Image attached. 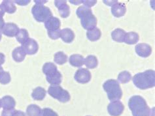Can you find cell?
I'll return each instance as SVG.
<instances>
[{
	"label": "cell",
	"mask_w": 155,
	"mask_h": 116,
	"mask_svg": "<svg viewBox=\"0 0 155 116\" xmlns=\"http://www.w3.org/2000/svg\"><path fill=\"white\" fill-rule=\"evenodd\" d=\"M81 23L84 30L89 31L96 27L97 19L92 13H91L81 18Z\"/></svg>",
	"instance_id": "cell-6"
},
{
	"label": "cell",
	"mask_w": 155,
	"mask_h": 116,
	"mask_svg": "<svg viewBox=\"0 0 155 116\" xmlns=\"http://www.w3.org/2000/svg\"><path fill=\"white\" fill-rule=\"evenodd\" d=\"M96 3H97L96 0H86V1H83L84 6L87 7L88 8L92 7V6L96 5Z\"/></svg>",
	"instance_id": "cell-35"
},
{
	"label": "cell",
	"mask_w": 155,
	"mask_h": 116,
	"mask_svg": "<svg viewBox=\"0 0 155 116\" xmlns=\"http://www.w3.org/2000/svg\"><path fill=\"white\" fill-rule=\"evenodd\" d=\"M103 87L104 91L107 93V97L110 101H119L122 98V91L119 83L115 80H108L104 83Z\"/></svg>",
	"instance_id": "cell-3"
},
{
	"label": "cell",
	"mask_w": 155,
	"mask_h": 116,
	"mask_svg": "<svg viewBox=\"0 0 155 116\" xmlns=\"http://www.w3.org/2000/svg\"><path fill=\"white\" fill-rule=\"evenodd\" d=\"M61 26V22L60 20L56 18L52 17L45 22V26L48 31H56L60 30Z\"/></svg>",
	"instance_id": "cell-14"
},
{
	"label": "cell",
	"mask_w": 155,
	"mask_h": 116,
	"mask_svg": "<svg viewBox=\"0 0 155 116\" xmlns=\"http://www.w3.org/2000/svg\"><path fill=\"white\" fill-rule=\"evenodd\" d=\"M101 35V31L98 28H97V27H94V29L89 30L87 32V37L91 41H97V40L100 39Z\"/></svg>",
	"instance_id": "cell-23"
},
{
	"label": "cell",
	"mask_w": 155,
	"mask_h": 116,
	"mask_svg": "<svg viewBox=\"0 0 155 116\" xmlns=\"http://www.w3.org/2000/svg\"><path fill=\"white\" fill-rule=\"evenodd\" d=\"M2 33L1 30H0V41L2 40Z\"/></svg>",
	"instance_id": "cell-46"
},
{
	"label": "cell",
	"mask_w": 155,
	"mask_h": 116,
	"mask_svg": "<svg viewBox=\"0 0 155 116\" xmlns=\"http://www.w3.org/2000/svg\"><path fill=\"white\" fill-rule=\"evenodd\" d=\"M60 37L64 42L71 43L75 39V34L71 29L65 28L60 31Z\"/></svg>",
	"instance_id": "cell-15"
},
{
	"label": "cell",
	"mask_w": 155,
	"mask_h": 116,
	"mask_svg": "<svg viewBox=\"0 0 155 116\" xmlns=\"http://www.w3.org/2000/svg\"><path fill=\"white\" fill-rule=\"evenodd\" d=\"M124 110V105L119 101H113L107 106L108 113L111 116H120L123 112Z\"/></svg>",
	"instance_id": "cell-7"
},
{
	"label": "cell",
	"mask_w": 155,
	"mask_h": 116,
	"mask_svg": "<svg viewBox=\"0 0 155 116\" xmlns=\"http://www.w3.org/2000/svg\"><path fill=\"white\" fill-rule=\"evenodd\" d=\"M5 11H4L3 7L0 5V17H2L4 16V14H5Z\"/></svg>",
	"instance_id": "cell-43"
},
{
	"label": "cell",
	"mask_w": 155,
	"mask_h": 116,
	"mask_svg": "<svg viewBox=\"0 0 155 116\" xmlns=\"http://www.w3.org/2000/svg\"><path fill=\"white\" fill-rule=\"evenodd\" d=\"M126 12V7L124 3H117L111 7V13L114 17L120 18L123 17Z\"/></svg>",
	"instance_id": "cell-13"
},
{
	"label": "cell",
	"mask_w": 155,
	"mask_h": 116,
	"mask_svg": "<svg viewBox=\"0 0 155 116\" xmlns=\"http://www.w3.org/2000/svg\"><path fill=\"white\" fill-rule=\"evenodd\" d=\"M22 47L28 55H34L39 50V45L34 39H29L22 45Z\"/></svg>",
	"instance_id": "cell-9"
},
{
	"label": "cell",
	"mask_w": 155,
	"mask_h": 116,
	"mask_svg": "<svg viewBox=\"0 0 155 116\" xmlns=\"http://www.w3.org/2000/svg\"><path fill=\"white\" fill-rule=\"evenodd\" d=\"M126 35V32L124 30L117 28L114 30L111 33V37L113 41L118 42H123L124 41V38Z\"/></svg>",
	"instance_id": "cell-21"
},
{
	"label": "cell",
	"mask_w": 155,
	"mask_h": 116,
	"mask_svg": "<svg viewBox=\"0 0 155 116\" xmlns=\"http://www.w3.org/2000/svg\"><path fill=\"white\" fill-rule=\"evenodd\" d=\"M47 91L41 87L35 88L31 93V97L35 101H42L46 96Z\"/></svg>",
	"instance_id": "cell-20"
},
{
	"label": "cell",
	"mask_w": 155,
	"mask_h": 116,
	"mask_svg": "<svg viewBox=\"0 0 155 116\" xmlns=\"http://www.w3.org/2000/svg\"><path fill=\"white\" fill-rule=\"evenodd\" d=\"M15 3H17L18 5H21V6H25V5H27L28 4H29L30 3V0H24V1H20V0H17V1H14Z\"/></svg>",
	"instance_id": "cell-37"
},
{
	"label": "cell",
	"mask_w": 155,
	"mask_h": 116,
	"mask_svg": "<svg viewBox=\"0 0 155 116\" xmlns=\"http://www.w3.org/2000/svg\"><path fill=\"white\" fill-rule=\"evenodd\" d=\"M71 65L75 67H81L84 64V59L83 55L79 54L71 55L69 59Z\"/></svg>",
	"instance_id": "cell-19"
},
{
	"label": "cell",
	"mask_w": 155,
	"mask_h": 116,
	"mask_svg": "<svg viewBox=\"0 0 155 116\" xmlns=\"http://www.w3.org/2000/svg\"><path fill=\"white\" fill-rule=\"evenodd\" d=\"M104 3L109 6H113L115 3H118V1H104Z\"/></svg>",
	"instance_id": "cell-40"
},
{
	"label": "cell",
	"mask_w": 155,
	"mask_h": 116,
	"mask_svg": "<svg viewBox=\"0 0 155 116\" xmlns=\"http://www.w3.org/2000/svg\"><path fill=\"white\" fill-rule=\"evenodd\" d=\"M88 116H89V115H88Z\"/></svg>",
	"instance_id": "cell-48"
},
{
	"label": "cell",
	"mask_w": 155,
	"mask_h": 116,
	"mask_svg": "<svg viewBox=\"0 0 155 116\" xmlns=\"http://www.w3.org/2000/svg\"><path fill=\"white\" fill-rule=\"evenodd\" d=\"M5 55L2 53H0V66L5 63Z\"/></svg>",
	"instance_id": "cell-39"
},
{
	"label": "cell",
	"mask_w": 155,
	"mask_h": 116,
	"mask_svg": "<svg viewBox=\"0 0 155 116\" xmlns=\"http://www.w3.org/2000/svg\"><path fill=\"white\" fill-rule=\"evenodd\" d=\"M56 7L58 8L60 15L64 18L68 17L70 14V8L67 4L66 1H54Z\"/></svg>",
	"instance_id": "cell-12"
},
{
	"label": "cell",
	"mask_w": 155,
	"mask_h": 116,
	"mask_svg": "<svg viewBox=\"0 0 155 116\" xmlns=\"http://www.w3.org/2000/svg\"><path fill=\"white\" fill-rule=\"evenodd\" d=\"M31 13L35 20L38 22H45L48 19L52 17V14L49 8L43 5H35L32 7Z\"/></svg>",
	"instance_id": "cell-4"
},
{
	"label": "cell",
	"mask_w": 155,
	"mask_h": 116,
	"mask_svg": "<svg viewBox=\"0 0 155 116\" xmlns=\"http://www.w3.org/2000/svg\"><path fill=\"white\" fill-rule=\"evenodd\" d=\"M11 80V75L9 72L3 71L0 74V83L3 85L8 84Z\"/></svg>",
	"instance_id": "cell-32"
},
{
	"label": "cell",
	"mask_w": 155,
	"mask_h": 116,
	"mask_svg": "<svg viewBox=\"0 0 155 116\" xmlns=\"http://www.w3.org/2000/svg\"><path fill=\"white\" fill-rule=\"evenodd\" d=\"M15 110H3L2 116H13Z\"/></svg>",
	"instance_id": "cell-36"
},
{
	"label": "cell",
	"mask_w": 155,
	"mask_h": 116,
	"mask_svg": "<svg viewBox=\"0 0 155 116\" xmlns=\"http://www.w3.org/2000/svg\"><path fill=\"white\" fill-rule=\"evenodd\" d=\"M3 71H3V67L0 66V74H1V73H2V72H3Z\"/></svg>",
	"instance_id": "cell-45"
},
{
	"label": "cell",
	"mask_w": 155,
	"mask_h": 116,
	"mask_svg": "<svg viewBox=\"0 0 155 116\" xmlns=\"http://www.w3.org/2000/svg\"><path fill=\"white\" fill-rule=\"evenodd\" d=\"M68 56L66 54H65L63 52H58L54 54V61L58 65H64L68 61Z\"/></svg>",
	"instance_id": "cell-29"
},
{
	"label": "cell",
	"mask_w": 155,
	"mask_h": 116,
	"mask_svg": "<svg viewBox=\"0 0 155 116\" xmlns=\"http://www.w3.org/2000/svg\"><path fill=\"white\" fill-rule=\"evenodd\" d=\"M128 106L133 116H150V110L145 100L141 96L135 95L130 99Z\"/></svg>",
	"instance_id": "cell-1"
},
{
	"label": "cell",
	"mask_w": 155,
	"mask_h": 116,
	"mask_svg": "<svg viewBox=\"0 0 155 116\" xmlns=\"http://www.w3.org/2000/svg\"><path fill=\"white\" fill-rule=\"evenodd\" d=\"M47 81L51 83L52 86H59L62 80V75L58 71L56 73L46 76Z\"/></svg>",
	"instance_id": "cell-17"
},
{
	"label": "cell",
	"mask_w": 155,
	"mask_h": 116,
	"mask_svg": "<svg viewBox=\"0 0 155 116\" xmlns=\"http://www.w3.org/2000/svg\"><path fill=\"white\" fill-rule=\"evenodd\" d=\"M5 21H4V20L2 17H0V30H2L3 27L5 25Z\"/></svg>",
	"instance_id": "cell-42"
},
{
	"label": "cell",
	"mask_w": 155,
	"mask_h": 116,
	"mask_svg": "<svg viewBox=\"0 0 155 116\" xmlns=\"http://www.w3.org/2000/svg\"><path fill=\"white\" fill-rule=\"evenodd\" d=\"M139 39H140V37L136 32H128L126 33L124 42L127 45H135L138 42Z\"/></svg>",
	"instance_id": "cell-22"
},
{
	"label": "cell",
	"mask_w": 155,
	"mask_h": 116,
	"mask_svg": "<svg viewBox=\"0 0 155 116\" xmlns=\"http://www.w3.org/2000/svg\"><path fill=\"white\" fill-rule=\"evenodd\" d=\"M72 4H74V5H79L81 3H83V1H78V0H77V1H73V0H70V1H69Z\"/></svg>",
	"instance_id": "cell-44"
},
{
	"label": "cell",
	"mask_w": 155,
	"mask_h": 116,
	"mask_svg": "<svg viewBox=\"0 0 155 116\" xmlns=\"http://www.w3.org/2000/svg\"><path fill=\"white\" fill-rule=\"evenodd\" d=\"M133 82L137 88L142 90L152 88L155 86V73L153 70H147L136 74L133 77Z\"/></svg>",
	"instance_id": "cell-2"
},
{
	"label": "cell",
	"mask_w": 155,
	"mask_h": 116,
	"mask_svg": "<svg viewBox=\"0 0 155 116\" xmlns=\"http://www.w3.org/2000/svg\"><path fill=\"white\" fill-rule=\"evenodd\" d=\"M41 110L35 105H30L28 106L26 114L28 116H40Z\"/></svg>",
	"instance_id": "cell-28"
},
{
	"label": "cell",
	"mask_w": 155,
	"mask_h": 116,
	"mask_svg": "<svg viewBox=\"0 0 155 116\" xmlns=\"http://www.w3.org/2000/svg\"><path fill=\"white\" fill-rule=\"evenodd\" d=\"M91 13H92L91 8H88L85 6L79 7L78 9H77V11H76V14L77 15V17H78L80 19L81 18H83L84 16L87 15Z\"/></svg>",
	"instance_id": "cell-31"
},
{
	"label": "cell",
	"mask_w": 155,
	"mask_h": 116,
	"mask_svg": "<svg viewBox=\"0 0 155 116\" xmlns=\"http://www.w3.org/2000/svg\"><path fill=\"white\" fill-rule=\"evenodd\" d=\"M40 116H58L54 111L50 108H44L41 110Z\"/></svg>",
	"instance_id": "cell-33"
},
{
	"label": "cell",
	"mask_w": 155,
	"mask_h": 116,
	"mask_svg": "<svg viewBox=\"0 0 155 116\" xmlns=\"http://www.w3.org/2000/svg\"><path fill=\"white\" fill-rule=\"evenodd\" d=\"M60 30L56 31H48V35L51 39L56 40L60 37Z\"/></svg>",
	"instance_id": "cell-34"
},
{
	"label": "cell",
	"mask_w": 155,
	"mask_h": 116,
	"mask_svg": "<svg viewBox=\"0 0 155 116\" xmlns=\"http://www.w3.org/2000/svg\"><path fill=\"white\" fill-rule=\"evenodd\" d=\"M19 28L17 25L14 23H6L3 27L2 30V33L5 35L9 37H16L18 32L19 31Z\"/></svg>",
	"instance_id": "cell-10"
},
{
	"label": "cell",
	"mask_w": 155,
	"mask_h": 116,
	"mask_svg": "<svg viewBox=\"0 0 155 116\" xmlns=\"http://www.w3.org/2000/svg\"><path fill=\"white\" fill-rule=\"evenodd\" d=\"M2 107L3 110H13L15 107L16 102L11 96H5L1 99Z\"/></svg>",
	"instance_id": "cell-16"
},
{
	"label": "cell",
	"mask_w": 155,
	"mask_h": 116,
	"mask_svg": "<svg viewBox=\"0 0 155 116\" xmlns=\"http://www.w3.org/2000/svg\"><path fill=\"white\" fill-rule=\"evenodd\" d=\"M2 108V102H1V100H0V108Z\"/></svg>",
	"instance_id": "cell-47"
},
{
	"label": "cell",
	"mask_w": 155,
	"mask_h": 116,
	"mask_svg": "<svg viewBox=\"0 0 155 116\" xmlns=\"http://www.w3.org/2000/svg\"><path fill=\"white\" fill-rule=\"evenodd\" d=\"M1 5L3 7L5 12L9 14H13L17 11V7L12 1H3Z\"/></svg>",
	"instance_id": "cell-26"
},
{
	"label": "cell",
	"mask_w": 155,
	"mask_h": 116,
	"mask_svg": "<svg viewBox=\"0 0 155 116\" xmlns=\"http://www.w3.org/2000/svg\"><path fill=\"white\" fill-rule=\"evenodd\" d=\"M132 79V75L128 71H122L118 76V80L121 83H126Z\"/></svg>",
	"instance_id": "cell-30"
},
{
	"label": "cell",
	"mask_w": 155,
	"mask_h": 116,
	"mask_svg": "<svg viewBox=\"0 0 155 116\" xmlns=\"http://www.w3.org/2000/svg\"><path fill=\"white\" fill-rule=\"evenodd\" d=\"M48 93L52 97L61 102H67L70 100V95L68 91L64 89L60 86H51L48 89Z\"/></svg>",
	"instance_id": "cell-5"
},
{
	"label": "cell",
	"mask_w": 155,
	"mask_h": 116,
	"mask_svg": "<svg viewBox=\"0 0 155 116\" xmlns=\"http://www.w3.org/2000/svg\"><path fill=\"white\" fill-rule=\"evenodd\" d=\"M97 64H98V61L94 55H88L84 59V65L89 69H94L97 66Z\"/></svg>",
	"instance_id": "cell-24"
},
{
	"label": "cell",
	"mask_w": 155,
	"mask_h": 116,
	"mask_svg": "<svg viewBox=\"0 0 155 116\" xmlns=\"http://www.w3.org/2000/svg\"><path fill=\"white\" fill-rule=\"evenodd\" d=\"M34 2L35 4H38V5H44L45 3H46L47 2V0H45V1H41V0H39V1H37V0H35Z\"/></svg>",
	"instance_id": "cell-41"
},
{
	"label": "cell",
	"mask_w": 155,
	"mask_h": 116,
	"mask_svg": "<svg viewBox=\"0 0 155 116\" xmlns=\"http://www.w3.org/2000/svg\"><path fill=\"white\" fill-rule=\"evenodd\" d=\"M58 71L57 70V67L54 63L48 62L46 63L43 67V73L46 76H48L54 74Z\"/></svg>",
	"instance_id": "cell-25"
},
{
	"label": "cell",
	"mask_w": 155,
	"mask_h": 116,
	"mask_svg": "<svg viewBox=\"0 0 155 116\" xmlns=\"http://www.w3.org/2000/svg\"><path fill=\"white\" fill-rule=\"evenodd\" d=\"M26 54L22 46H18L12 52V56L13 59L17 62H22L26 58Z\"/></svg>",
	"instance_id": "cell-18"
},
{
	"label": "cell",
	"mask_w": 155,
	"mask_h": 116,
	"mask_svg": "<svg viewBox=\"0 0 155 116\" xmlns=\"http://www.w3.org/2000/svg\"><path fill=\"white\" fill-rule=\"evenodd\" d=\"M13 116H26L25 113L20 110H15Z\"/></svg>",
	"instance_id": "cell-38"
},
{
	"label": "cell",
	"mask_w": 155,
	"mask_h": 116,
	"mask_svg": "<svg viewBox=\"0 0 155 116\" xmlns=\"http://www.w3.org/2000/svg\"><path fill=\"white\" fill-rule=\"evenodd\" d=\"M16 39H17L18 42L23 45V44L25 43L28 40L30 39L29 33H28V32L26 30L21 29L19 30L17 35H16Z\"/></svg>",
	"instance_id": "cell-27"
},
{
	"label": "cell",
	"mask_w": 155,
	"mask_h": 116,
	"mask_svg": "<svg viewBox=\"0 0 155 116\" xmlns=\"http://www.w3.org/2000/svg\"><path fill=\"white\" fill-rule=\"evenodd\" d=\"M135 49L136 54L142 58H147L152 53L151 46L145 43L138 44Z\"/></svg>",
	"instance_id": "cell-11"
},
{
	"label": "cell",
	"mask_w": 155,
	"mask_h": 116,
	"mask_svg": "<svg viewBox=\"0 0 155 116\" xmlns=\"http://www.w3.org/2000/svg\"><path fill=\"white\" fill-rule=\"evenodd\" d=\"M74 78L77 82L80 83H87L91 81V73L89 70L81 68L76 71Z\"/></svg>",
	"instance_id": "cell-8"
}]
</instances>
